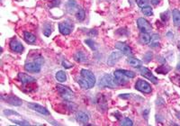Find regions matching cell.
Returning a JSON list of instances; mask_svg holds the SVG:
<instances>
[{
	"mask_svg": "<svg viewBox=\"0 0 180 126\" xmlns=\"http://www.w3.org/2000/svg\"><path fill=\"white\" fill-rule=\"evenodd\" d=\"M98 86L101 88H114L118 86L115 78L114 79L113 77L110 75V74H105L101 78H100V81H99V84Z\"/></svg>",
	"mask_w": 180,
	"mask_h": 126,
	"instance_id": "6da1fadb",
	"label": "cell"
},
{
	"mask_svg": "<svg viewBox=\"0 0 180 126\" xmlns=\"http://www.w3.org/2000/svg\"><path fill=\"white\" fill-rule=\"evenodd\" d=\"M57 89L66 101H72L74 99V92L69 88L62 85H57Z\"/></svg>",
	"mask_w": 180,
	"mask_h": 126,
	"instance_id": "7a4b0ae2",
	"label": "cell"
},
{
	"mask_svg": "<svg viewBox=\"0 0 180 126\" xmlns=\"http://www.w3.org/2000/svg\"><path fill=\"white\" fill-rule=\"evenodd\" d=\"M135 88L144 94H151L152 92V88L151 85L143 79L137 80V82L135 83Z\"/></svg>",
	"mask_w": 180,
	"mask_h": 126,
	"instance_id": "3957f363",
	"label": "cell"
},
{
	"mask_svg": "<svg viewBox=\"0 0 180 126\" xmlns=\"http://www.w3.org/2000/svg\"><path fill=\"white\" fill-rule=\"evenodd\" d=\"M80 76L89 84L90 88H92L95 86V84H96V77L93 74V72H91L90 70L83 69H81Z\"/></svg>",
	"mask_w": 180,
	"mask_h": 126,
	"instance_id": "277c9868",
	"label": "cell"
},
{
	"mask_svg": "<svg viewBox=\"0 0 180 126\" xmlns=\"http://www.w3.org/2000/svg\"><path fill=\"white\" fill-rule=\"evenodd\" d=\"M137 26L142 32H148L149 33L152 30L151 24L149 23V21H147L143 17H140V18L137 19Z\"/></svg>",
	"mask_w": 180,
	"mask_h": 126,
	"instance_id": "5b68a950",
	"label": "cell"
},
{
	"mask_svg": "<svg viewBox=\"0 0 180 126\" xmlns=\"http://www.w3.org/2000/svg\"><path fill=\"white\" fill-rule=\"evenodd\" d=\"M140 74H141L142 76H143L144 78H146L147 79H149L150 81H151L153 84H158V82H159L158 78L152 74V72H151L148 68L141 67V68H140Z\"/></svg>",
	"mask_w": 180,
	"mask_h": 126,
	"instance_id": "8992f818",
	"label": "cell"
},
{
	"mask_svg": "<svg viewBox=\"0 0 180 126\" xmlns=\"http://www.w3.org/2000/svg\"><path fill=\"white\" fill-rule=\"evenodd\" d=\"M24 69L28 72H32V73H39L41 69V63L34 61V62H29L24 65Z\"/></svg>",
	"mask_w": 180,
	"mask_h": 126,
	"instance_id": "52a82bcc",
	"label": "cell"
},
{
	"mask_svg": "<svg viewBox=\"0 0 180 126\" xmlns=\"http://www.w3.org/2000/svg\"><path fill=\"white\" fill-rule=\"evenodd\" d=\"M27 106H28L30 109H32V110H33V111H36V112H38V113L43 115H50V112H49L44 106H41L39 105V104L28 103V104H27Z\"/></svg>",
	"mask_w": 180,
	"mask_h": 126,
	"instance_id": "ba28073f",
	"label": "cell"
},
{
	"mask_svg": "<svg viewBox=\"0 0 180 126\" xmlns=\"http://www.w3.org/2000/svg\"><path fill=\"white\" fill-rule=\"evenodd\" d=\"M123 52L122 51H114L113 53H111V55L109 56L108 60H107V64L109 66H114L123 57Z\"/></svg>",
	"mask_w": 180,
	"mask_h": 126,
	"instance_id": "9c48e42d",
	"label": "cell"
},
{
	"mask_svg": "<svg viewBox=\"0 0 180 126\" xmlns=\"http://www.w3.org/2000/svg\"><path fill=\"white\" fill-rule=\"evenodd\" d=\"M9 45H10L11 51H13L14 52H16V53H23V52L24 48H23V44H22L20 41H18L16 39L11 40Z\"/></svg>",
	"mask_w": 180,
	"mask_h": 126,
	"instance_id": "30bf717a",
	"label": "cell"
},
{
	"mask_svg": "<svg viewBox=\"0 0 180 126\" xmlns=\"http://www.w3.org/2000/svg\"><path fill=\"white\" fill-rule=\"evenodd\" d=\"M114 78L117 82L118 85H124L128 82V79L129 78L128 77H126L122 71L121 69H117L114 72Z\"/></svg>",
	"mask_w": 180,
	"mask_h": 126,
	"instance_id": "8fae6325",
	"label": "cell"
},
{
	"mask_svg": "<svg viewBox=\"0 0 180 126\" xmlns=\"http://www.w3.org/2000/svg\"><path fill=\"white\" fill-rule=\"evenodd\" d=\"M59 30L61 34L63 35H69L72 30H73V26L72 24L67 23V22H64V23H59Z\"/></svg>",
	"mask_w": 180,
	"mask_h": 126,
	"instance_id": "7c38bea8",
	"label": "cell"
},
{
	"mask_svg": "<svg viewBox=\"0 0 180 126\" xmlns=\"http://www.w3.org/2000/svg\"><path fill=\"white\" fill-rule=\"evenodd\" d=\"M115 48L120 50V51H122L124 55H126V56H129V57L133 55L132 49L127 44H125L124 42H116Z\"/></svg>",
	"mask_w": 180,
	"mask_h": 126,
	"instance_id": "4fadbf2b",
	"label": "cell"
},
{
	"mask_svg": "<svg viewBox=\"0 0 180 126\" xmlns=\"http://www.w3.org/2000/svg\"><path fill=\"white\" fill-rule=\"evenodd\" d=\"M18 79L23 83V84H27V83H32V82H34L36 81V79L32 77V76H29L25 73H18Z\"/></svg>",
	"mask_w": 180,
	"mask_h": 126,
	"instance_id": "5bb4252c",
	"label": "cell"
},
{
	"mask_svg": "<svg viewBox=\"0 0 180 126\" xmlns=\"http://www.w3.org/2000/svg\"><path fill=\"white\" fill-rule=\"evenodd\" d=\"M5 102L12 105V106H21L22 105V100L20 98H18L17 97H14V96H9L5 98Z\"/></svg>",
	"mask_w": 180,
	"mask_h": 126,
	"instance_id": "9a60e30c",
	"label": "cell"
},
{
	"mask_svg": "<svg viewBox=\"0 0 180 126\" xmlns=\"http://www.w3.org/2000/svg\"><path fill=\"white\" fill-rule=\"evenodd\" d=\"M76 120H77V122H78L80 124H87L89 121V117L86 113L78 112L76 115Z\"/></svg>",
	"mask_w": 180,
	"mask_h": 126,
	"instance_id": "2e32d148",
	"label": "cell"
},
{
	"mask_svg": "<svg viewBox=\"0 0 180 126\" xmlns=\"http://www.w3.org/2000/svg\"><path fill=\"white\" fill-rule=\"evenodd\" d=\"M151 37L148 32H142L140 35V42L142 44H144V45L149 44L151 42Z\"/></svg>",
	"mask_w": 180,
	"mask_h": 126,
	"instance_id": "e0dca14e",
	"label": "cell"
},
{
	"mask_svg": "<svg viewBox=\"0 0 180 126\" xmlns=\"http://www.w3.org/2000/svg\"><path fill=\"white\" fill-rule=\"evenodd\" d=\"M127 63H128L130 66L133 67V68H141L142 65V62L140 60L134 59V58H128Z\"/></svg>",
	"mask_w": 180,
	"mask_h": 126,
	"instance_id": "ac0fdd59",
	"label": "cell"
},
{
	"mask_svg": "<svg viewBox=\"0 0 180 126\" xmlns=\"http://www.w3.org/2000/svg\"><path fill=\"white\" fill-rule=\"evenodd\" d=\"M23 37H24V40L29 42V43H34L36 41V36H34L32 33L29 32H23Z\"/></svg>",
	"mask_w": 180,
	"mask_h": 126,
	"instance_id": "d6986e66",
	"label": "cell"
},
{
	"mask_svg": "<svg viewBox=\"0 0 180 126\" xmlns=\"http://www.w3.org/2000/svg\"><path fill=\"white\" fill-rule=\"evenodd\" d=\"M74 59H75V60L78 61V62H85V61H87V57L86 56V54H85L84 52H82V51H78V52L75 54Z\"/></svg>",
	"mask_w": 180,
	"mask_h": 126,
	"instance_id": "ffe728a7",
	"label": "cell"
},
{
	"mask_svg": "<svg viewBox=\"0 0 180 126\" xmlns=\"http://www.w3.org/2000/svg\"><path fill=\"white\" fill-rule=\"evenodd\" d=\"M150 46L151 48H156L160 46V35L155 33L151 36V41L150 42Z\"/></svg>",
	"mask_w": 180,
	"mask_h": 126,
	"instance_id": "44dd1931",
	"label": "cell"
},
{
	"mask_svg": "<svg viewBox=\"0 0 180 126\" xmlns=\"http://www.w3.org/2000/svg\"><path fill=\"white\" fill-rule=\"evenodd\" d=\"M173 14V21L176 26H180V11L178 9H174L172 11Z\"/></svg>",
	"mask_w": 180,
	"mask_h": 126,
	"instance_id": "7402d4cb",
	"label": "cell"
},
{
	"mask_svg": "<svg viewBox=\"0 0 180 126\" xmlns=\"http://www.w3.org/2000/svg\"><path fill=\"white\" fill-rule=\"evenodd\" d=\"M55 78H56V79H57L59 82H60V83H63V82H65V81L67 80V75H66V73H65L64 71H62V70L58 71V72L56 73V75H55Z\"/></svg>",
	"mask_w": 180,
	"mask_h": 126,
	"instance_id": "603a6c76",
	"label": "cell"
},
{
	"mask_svg": "<svg viewBox=\"0 0 180 126\" xmlns=\"http://www.w3.org/2000/svg\"><path fill=\"white\" fill-rule=\"evenodd\" d=\"M77 3L75 0H69L67 3V11L69 13H73L77 9Z\"/></svg>",
	"mask_w": 180,
	"mask_h": 126,
	"instance_id": "cb8c5ba5",
	"label": "cell"
},
{
	"mask_svg": "<svg viewBox=\"0 0 180 126\" xmlns=\"http://www.w3.org/2000/svg\"><path fill=\"white\" fill-rule=\"evenodd\" d=\"M170 69H171V68L169 67L168 65H161L156 69V71H157V73H160V74H167Z\"/></svg>",
	"mask_w": 180,
	"mask_h": 126,
	"instance_id": "d4e9b609",
	"label": "cell"
},
{
	"mask_svg": "<svg viewBox=\"0 0 180 126\" xmlns=\"http://www.w3.org/2000/svg\"><path fill=\"white\" fill-rule=\"evenodd\" d=\"M76 17L78 21H84L86 18V12L83 9H78L76 13Z\"/></svg>",
	"mask_w": 180,
	"mask_h": 126,
	"instance_id": "484cf974",
	"label": "cell"
},
{
	"mask_svg": "<svg viewBox=\"0 0 180 126\" xmlns=\"http://www.w3.org/2000/svg\"><path fill=\"white\" fill-rule=\"evenodd\" d=\"M142 13L146 15V16H151L153 15V10H152V7L151 6H144L143 8H142Z\"/></svg>",
	"mask_w": 180,
	"mask_h": 126,
	"instance_id": "4316f807",
	"label": "cell"
},
{
	"mask_svg": "<svg viewBox=\"0 0 180 126\" xmlns=\"http://www.w3.org/2000/svg\"><path fill=\"white\" fill-rule=\"evenodd\" d=\"M78 84H79V86L83 88V89H89L90 88V87H89V84L81 77L78 80Z\"/></svg>",
	"mask_w": 180,
	"mask_h": 126,
	"instance_id": "83f0119b",
	"label": "cell"
},
{
	"mask_svg": "<svg viewBox=\"0 0 180 126\" xmlns=\"http://www.w3.org/2000/svg\"><path fill=\"white\" fill-rule=\"evenodd\" d=\"M51 32H52V30H51L50 25L45 24V26H44V28H43V34H44L46 37H49V36L51 34Z\"/></svg>",
	"mask_w": 180,
	"mask_h": 126,
	"instance_id": "f1b7e54d",
	"label": "cell"
},
{
	"mask_svg": "<svg viewBox=\"0 0 180 126\" xmlns=\"http://www.w3.org/2000/svg\"><path fill=\"white\" fill-rule=\"evenodd\" d=\"M121 71L126 76V77H128L129 78H135V73L133 72V71H131V70H126V69H121Z\"/></svg>",
	"mask_w": 180,
	"mask_h": 126,
	"instance_id": "f546056e",
	"label": "cell"
},
{
	"mask_svg": "<svg viewBox=\"0 0 180 126\" xmlns=\"http://www.w3.org/2000/svg\"><path fill=\"white\" fill-rule=\"evenodd\" d=\"M121 125L133 126V121H132L130 118H124V119L122 121V123H121Z\"/></svg>",
	"mask_w": 180,
	"mask_h": 126,
	"instance_id": "4dcf8cb0",
	"label": "cell"
},
{
	"mask_svg": "<svg viewBox=\"0 0 180 126\" xmlns=\"http://www.w3.org/2000/svg\"><path fill=\"white\" fill-rule=\"evenodd\" d=\"M137 5H139V7L143 8L144 6H147L149 4V0H136Z\"/></svg>",
	"mask_w": 180,
	"mask_h": 126,
	"instance_id": "1f68e13d",
	"label": "cell"
},
{
	"mask_svg": "<svg viewBox=\"0 0 180 126\" xmlns=\"http://www.w3.org/2000/svg\"><path fill=\"white\" fill-rule=\"evenodd\" d=\"M85 42L87 43V45H88L93 51H96V44H95V42L92 41V40H90V39H87V40H86L85 41Z\"/></svg>",
	"mask_w": 180,
	"mask_h": 126,
	"instance_id": "d6a6232c",
	"label": "cell"
},
{
	"mask_svg": "<svg viewBox=\"0 0 180 126\" xmlns=\"http://www.w3.org/2000/svg\"><path fill=\"white\" fill-rule=\"evenodd\" d=\"M152 56H153L152 52H151V51H148V52L144 55V57H143L144 61H145V62H150V61L152 60Z\"/></svg>",
	"mask_w": 180,
	"mask_h": 126,
	"instance_id": "836d02e7",
	"label": "cell"
},
{
	"mask_svg": "<svg viewBox=\"0 0 180 126\" xmlns=\"http://www.w3.org/2000/svg\"><path fill=\"white\" fill-rule=\"evenodd\" d=\"M10 121L18 124V125H30V124L26 121H19V120H15V119H11L10 118Z\"/></svg>",
	"mask_w": 180,
	"mask_h": 126,
	"instance_id": "e575fe53",
	"label": "cell"
},
{
	"mask_svg": "<svg viewBox=\"0 0 180 126\" xmlns=\"http://www.w3.org/2000/svg\"><path fill=\"white\" fill-rule=\"evenodd\" d=\"M3 113H4V115H6V116H8V115H15L16 116H20L18 113H16V112H14V111H12V110H4Z\"/></svg>",
	"mask_w": 180,
	"mask_h": 126,
	"instance_id": "d590c367",
	"label": "cell"
},
{
	"mask_svg": "<svg viewBox=\"0 0 180 126\" xmlns=\"http://www.w3.org/2000/svg\"><path fill=\"white\" fill-rule=\"evenodd\" d=\"M62 66H63L65 69H70L71 67H73V65H72L70 62H69L68 60H63V61H62Z\"/></svg>",
	"mask_w": 180,
	"mask_h": 126,
	"instance_id": "8d00e7d4",
	"label": "cell"
},
{
	"mask_svg": "<svg viewBox=\"0 0 180 126\" xmlns=\"http://www.w3.org/2000/svg\"><path fill=\"white\" fill-rule=\"evenodd\" d=\"M60 4V0H52L50 4V7L52 8V7H55V6H58Z\"/></svg>",
	"mask_w": 180,
	"mask_h": 126,
	"instance_id": "74e56055",
	"label": "cell"
},
{
	"mask_svg": "<svg viewBox=\"0 0 180 126\" xmlns=\"http://www.w3.org/2000/svg\"><path fill=\"white\" fill-rule=\"evenodd\" d=\"M160 16H161V19H162L163 21H167L168 18H169V12L167 11L166 13H162Z\"/></svg>",
	"mask_w": 180,
	"mask_h": 126,
	"instance_id": "f35d334b",
	"label": "cell"
},
{
	"mask_svg": "<svg viewBox=\"0 0 180 126\" xmlns=\"http://www.w3.org/2000/svg\"><path fill=\"white\" fill-rule=\"evenodd\" d=\"M132 96L130 95V94H125V95H120L119 96V97L120 98H130Z\"/></svg>",
	"mask_w": 180,
	"mask_h": 126,
	"instance_id": "ab89813d",
	"label": "cell"
},
{
	"mask_svg": "<svg viewBox=\"0 0 180 126\" xmlns=\"http://www.w3.org/2000/svg\"><path fill=\"white\" fill-rule=\"evenodd\" d=\"M160 3V0H151V4L153 5H157Z\"/></svg>",
	"mask_w": 180,
	"mask_h": 126,
	"instance_id": "60d3db41",
	"label": "cell"
},
{
	"mask_svg": "<svg viewBox=\"0 0 180 126\" xmlns=\"http://www.w3.org/2000/svg\"><path fill=\"white\" fill-rule=\"evenodd\" d=\"M177 69H178V70H180V60H179V61H178V66H177Z\"/></svg>",
	"mask_w": 180,
	"mask_h": 126,
	"instance_id": "b9f144b4",
	"label": "cell"
},
{
	"mask_svg": "<svg viewBox=\"0 0 180 126\" xmlns=\"http://www.w3.org/2000/svg\"><path fill=\"white\" fill-rule=\"evenodd\" d=\"M178 48H179V50H180V41H178Z\"/></svg>",
	"mask_w": 180,
	"mask_h": 126,
	"instance_id": "7bdbcfd3",
	"label": "cell"
}]
</instances>
